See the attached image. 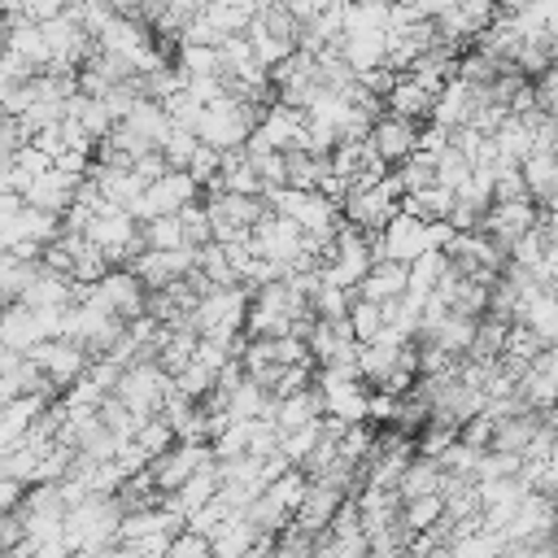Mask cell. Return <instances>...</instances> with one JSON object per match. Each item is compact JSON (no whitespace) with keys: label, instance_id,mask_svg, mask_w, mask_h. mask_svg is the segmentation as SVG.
I'll return each mask as SVG.
<instances>
[{"label":"cell","instance_id":"cell-34","mask_svg":"<svg viewBox=\"0 0 558 558\" xmlns=\"http://www.w3.org/2000/svg\"><path fill=\"white\" fill-rule=\"evenodd\" d=\"M157 148H161V157H166V166H170V170H183V166H187V157H192V148H196V131H192V126L170 122V131H166V140H161Z\"/></svg>","mask_w":558,"mask_h":558},{"label":"cell","instance_id":"cell-13","mask_svg":"<svg viewBox=\"0 0 558 558\" xmlns=\"http://www.w3.org/2000/svg\"><path fill=\"white\" fill-rule=\"evenodd\" d=\"M78 183H83V174L61 170V166H48V170H39V174H35V179L22 187V201H26V205H39V209L61 214V209L74 201Z\"/></svg>","mask_w":558,"mask_h":558},{"label":"cell","instance_id":"cell-6","mask_svg":"<svg viewBox=\"0 0 558 558\" xmlns=\"http://www.w3.org/2000/svg\"><path fill=\"white\" fill-rule=\"evenodd\" d=\"M248 240H253V253H257V257L279 262L283 275H288V270L296 266V253H301V222L288 218V214H279V209H266V214L253 222Z\"/></svg>","mask_w":558,"mask_h":558},{"label":"cell","instance_id":"cell-18","mask_svg":"<svg viewBox=\"0 0 558 558\" xmlns=\"http://www.w3.org/2000/svg\"><path fill=\"white\" fill-rule=\"evenodd\" d=\"M323 414V392L318 388H296L288 397H275V427L279 432H292L301 423H314Z\"/></svg>","mask_w":558,"mask_h":558},{"label":"cell","instance_id":"cell-30","mask_svg":"<svg viewBox=\"0 0 558 558\" xmlns=\"http://www.w3.org/2000/svg\"><path fill=\"white\" fill-rule=\"evenodd\" d=\"M183 170L201 183V192H205V187H214V183H218V170H222V148H214V144L196 140V148H192V157H187V166H183Z\"/></svg>","mask_w":558,"mask_h":558},{"label":"cell","instance_id":"cell-2","mask_svg":"<svg viewBox=\"0 0 558 558\" xmlns=\"http://www.w3.org/2000/svg\"><path fill=\"white\" fill-rule=\"evenodd\" d=\"M244 314H248V288L244 283H218L214 292H205L196 301L192 327H196V336L235 340L244 331Z\"/></svg>","mask_w":558,"mask_h":558},{"label":"cell","instance_id":"cell-43","mask_svg":"<svg viewBox=\"0 0 558 558\" xmlns=\"http://www.w3.org/2000/svg\"><path fill=\"white\" fill-rule=\"evenodd\" d=\"M536 222H541L545 240H549V244H558V209H554V205H541V218H536Z\"/></svg>","mask_w":558,"mask_h":558},{"label":"cell","instance_id":"cell-7","mask_svg":"<svg viewBox=\"0 0 558 558\" xmlns=\"http://www.w3.org/2000/svg\"><path fill=\"white\" fill-rule=\"evenodd\" d=\"M205 462H214V445L209 440H174L166 453H157V458H148V480H153V488L157 493H174L196 466H205Z\"/></svg>","mask_w":558,"mask_h":558},{"label":"cell","instance_id":"cell-35","mask_svg":"<svg viewBox=\"0 0 558 558\" xmlns=\"http://www.w3.org/2000/svg\"><path fill=\"white\" fill-rule=\"evenodd\" d=\"M466 174H471V157L462 153V148H445V153H436V183L440 187H449V192H458L462 183H466Z\"/></svg>","mask_w":558,"mask_h":558},{"label":"cell","instance_id":"cell-10","mask_svg":"<svg viewBox=\"0 0 558 558\" xmlns=\"http://www.w3.org/2000/svg\"><path fill=\"white\" fill-rule=\"evenodd\" d=\"M366 144H371V153H375L384 166H397V161H405V157L414 153V144H418V122L397 118V113L384 109V113L371 122Z\"/></svg>","mask_w":558,"mask_h":558},{"label":"cell","instance_id":"cell-44","mask_svg":"<svg viewBox=\"0 0 558 558\" xmlns=\"http://www.w3.org/2000/svg\"><path fill=\"white\" fill-rule=\"evenodd\" d=\"M545 113H554V118H558V96H554V100L545 105Z\"/></svg>","mask_w":558,"mask_h":558},{"label":"cell","instance_id":"cell-25","mask_svg":"<svg viewBox=\"0 0 558 558\" xmlns=\"http://www.w3.org/2000/svg\"><path fill=\"white\" fill-rule=\"evenodd\" d=\"M401 209L414 214V218H423V222H440V218H449V209H453V192L440 187V183H432V187L405 192V196H401Z\"/></svg>","mask_w":558,"mask_h":558},{"label":"cell","instance_id":"cell-42","mask_svg":"<svg viewBox=\"0 0 558 558\" xmlns=\"http://www.w3.org/2000/svg\"><path fill=\"white\" fill-rule=\"evenodd\" d=\"M170 558H192V554H209V536H201V532H192V527H179L174 536H170V549H166Z\"/></svg>","mask_w":558,"mask_h":558},{"label":"cell","instance_id":"cell-9","mask_svg":"<svg viewBox=\"0 0 558 558\" xmlns=\"http://www.w3.org/2000/svg\"><path fill=\"white\" fill-rule=\"evenodd\" d=\"M126 266L140 275V283L148 292H157V288H166L170 279H183L196 266V248L192 244H179V248H140Z\"/></svg>","mask_w":558,"mask_h":558},{"label":"cell","instance_id":"cell-22","mask_svg":"<svg viewBox=\"0 0 558 558\" xmlns=\"http://www.w3.org/2000/svg\"><path fill=\"white\" fill-rule=\"evenodd\" d=\"M288 157V187H301V192H314L323 183V174L331 170L327 153H310V148H283Z\"/></svg>","mask_w":558,"mask_h":558},{"label":"cell","instance_id":"cell-40","mask_svg":"<svg viewBox=\"0 0 558 558\" xmlns=\"http://www.w3.org/2000/svg\"><path fill=\"white\" fill-rule=\"evenodd\" d=\"M253 161H257V174H262V192H266V187H283V183H288V157H283V148L262 153V157H253Z\"/></svg>","mask_w":558,"mask_h":558},{"label":"cell","instance_id":"cell-29","mask_svg":"<svg viewBox=\"0 0 558 558\" xmlns=\"http://www.w3.org/2000/svg\"><path fill=\"white\" fill-rule=\"evenodd\" d=\"M140 235H144V248H179V244H187L183 227H179V214H157V218L140 222Z\"/></svg>","mask_w":558,"mask_h":558},{"label":"cell","instance_id":"cell-15","mask_svg":"<svg viewBox=\"0 0 558 558\" xmlns=\"http://www.w3.org/2000/svg\"><path fill=\"white\" fill-rule=\"evenodd\" d=\"M39 340H44L39 314H35L26 301H9V305L0 310V344L13 349V353H31Z\"/></svg>","mask_w":558,"mask_h":558},{"label":"cell","instance_id":"cell-19","mask_svg":"<svg viewBox=\"0 0 558 558\" xmlns=\"http://www.w3.org/2000/svg\"><path fill=\"white\" fill-rule=\"evenodd\" d=\"M340 52H344V61L353 70L384 65V57H388V31H344Z\"/></svg>","mask_w":558,"mask_h":558},{"label":"cell","instance_id":"cell-33","mask_svg":"<svg viewBox=\"0 0 558 558\" xmlns=\"http://www.w3.org/2000/svg\"><path fill=\"white\" fill-rule=\"evenodd\" d=\"M214 384H218V371H214V366H205V362H196V357H192L187 366H179V371H174V388H179L183 397H192V401H201Z\"/></svg>","mask_w":558,"mask_h":558},{"label":"cell","instance_id":"cell-11","mask_svg":"<svg viewBox=\"0 0 558 558\" xmlns=\"http://www.w3.org/2000/svg\"><path fill=\"white\" fill-rule=\"evenodd\" d=\"M536 218H541V205H536L532 196H519V201H493V205L484 209V218H480V231L510 248V240L523 235L527 227H536Z\"/></svg>","mask_w":558,"mask_h":558},{"label":"cell","instance_id":"cell-20","mask_svg":"<svg viewBox=\"0 0 558 558\" xmlns=\"http://www.w3.org/2000/svg\"><path fill=\"white\" fill-rule=\"evenodd\" d=\"M135 135H144L148 144H161L166 140V131H170V113H166V105L161 100H153V96H135V105L126 109V118H122Z\"/></svg>","mask_w":558,"mask_h":558},{"label":"cell","instance_id":"cell-41","mask_svg":"<svg viewBox=\"0 0 558 558\" xmlns=\"http://www.w3.org/2000/svg\"><path fill=\"white\" fill-rule=\"evenodd\" d=\"M458 440H466V445H475V449H488V445H493V418H488L484 410H475L471 418L458 423Z\"/></svg>","mask_w":558,"mask_h":558},{"label":"cell","instance_id":"cell-32","mask_svg":"<svg viewBox=\"0 0 558 558\" xmlns=\"http://www.w3.org/2000/svg\"><path fill=\"white\" fill-rule=\"evenodd\" d=\"M545 349V340L523 323V318H514L510 327H506V344H501V357H514V362H532L536 353Z\"/></svg>","mask_w":558,"mask_h":558},{"label":"cell","instance_id":"cell-37","mask_svg":"<svg viewBox=\"0 0 558 558\" xmlns=\"http://www.w3.org/2000/svg\"><path fill=\"white\" fill-rule=\"evenodd\" d=\"M105 397H109V392H105V384H100L92 371H83L74 384H65V405H70V410H96Z\"/></svg>","mask_w":558,"mask_h":558},{"label":"cell","instance_id":"cell-5","mask_svg":"<svg viewBox=\"0 0 558 558\" xmlns=\"http://www.w3.org/2000/svg\"><path fill=\"white\" fill-rule=\"evenodd\" d=\"M201 196V183L187 174V170H166V174H157L126 209L140 218V222H148V218H157V214H179L187 201H196Z\"/></svg>","mask_w":558,"mask_h":558},{"label":"cell","instance_id":"cell-38","mask_svg":"<svg viewBox=\"0 0 558 558\" xmlns=\"http://www.w3.org/2000/svg\"><path fill=\"white\" fill-rule=\"evenodd\" d=\"M179 227H183V240L196 248V244H209L214 240V231H209V214H205V205H201V196L196 201H187L183 209H179Z\"/></svg>","mask_w":558,"mask_h":558},{"label":"cell","instance_id":"cell-12","mask_svg":"<svg viewBox=\"0 0 558 558\" xmlns=\"http://www.w3.org/2000/svg\"><path fill=\"white\" fill-rule=\"evenodd\" d=\"M340 501H344V493L327 475H310L305 480V493H301V501L292 510V523L318 536V532H327V523H331V514H336Z\"/></svg>","mask_w":558,"mask_h":558},{"label":"cell","instance_id":"cell-17","mask_svg":"<svg viewBox=\"0 0 558 558\" xmlns=\"http://www.w3.org/2000/svg\"><path fill=\"white\" fill-rule=\"evenodd\" d=\"M523 170V183H527V196L536 205H554L558 201V153L554 148H536L519 161Z\"/></svg>","mask_w":558,"mask_h":558},{"label":"cell","instance_id":"cell-31","mask_svg":"<svg viewBox=\"0 0 558 558\" xmlns=\"http://www.w3.org/2000/svg\"><path fill=\"white\" fill-rule=\"evenodd\" d=\"M353 296H357L353 288H340V283L323 279L318 292L310 296V310H314V318H340V314H349V301Z\"/></svg>","mask_w":558,"mask_h":558},{"label":"cell","instance_id":"cell-14","mask_svg":"<svg viewBox=\"0 0 558 558\" xmlns=\"http://www.w3.org/2000/svg\"><path fill=\"white\" fill-rule=\"evenodd\" d=\"M405 283H410V262H397V257H375L371 262V270L357 279V296H366V301H392V296H401L405 292Z\"/></svg>","mask_w":558,"mask_h":558},{"label":"cell","instance_id":"cell-8","mask_svg":"<svg viewBox=\"0 0 558 558\" xmlns=\"http://www.w3.org/2000/svg\"><path fill=\"white\" fill-rule=\"evenodd\" d=\"M31 357H35V366L48 375L52 388L74 384V379L87 371V362H92V353H87L74 336H48V340H39V344L31 349Z\"/></svg>","mask_w":558,"mask_h":558},{"label":"cell","instance_id":"cell-3","mask_svg":"<svg viewBox=\"0 0 558 558\" xmlns=\"http://www.w3.org/2000/svg\"><path fill=\"white\" fill-rule=\"evenodd\" d=\"M201 205H205V214H209V231H214V240L248 235V231H253V222L266 214V201H262V196L227 192V187H205Z\"/></svg>","mask_w":558,"mask_h":558},{"label":"cell","instance_id":"cell-16","mask_svg":"<svg viewBox=\"0 0 558 558\" xmlns=\"http://www.w3.org/2000/svg\"><path fill=\"white\" fill-rule=\"evenodd\" d=\"M432 105H436V92L423 87V83H414L410 74H397V83H392L388 96H384V109H388V113L410 118V122H418V126L432 118Z\"/></svg>","mask_w":558,"mask_h":558},{"label":"cell","instance_id":"cell-27","mask_svg":"<svg viewBox=\"0 0 558 558\" xmlns=\"http://www.w3.org/2000/svg\"><path fill=\"white\" fill-rule=\"evenodd\" d=\"M440 514H445V497L440 493H418V497H405L401 501V523L410 532H427Z\"/></svg>","mask_w":558,"mask_h":558},{"label":"cell","instance_id":"cell-26","mask_svg":"<svg viewBox=\"0 0 558 558\" xmlns=\"http://www.w3.org/2000/svg\"><path fill=\"white\" fill-rule=\"evenodd\" d=\"M344 318H349V327H353V340H357V344H371V340L384 331V305H379V301L353 296Z\"/></svg>","mask_w":558,"mask_h":558},{"label":"cell","instance_id":"cell-23","mask_svg":"<svg viewBox=\"0 0 558 558\" xmlns=\"http://www.w3.org/2000/svg\"><path fill=\"white\" fill-rule=\"evenodd\" d=\"M253 545H257V527L244 519V510L227 514V523L209 536V554H222V558H231V554H248Z\"/></svg>","mask_w":558,"mask_h":558},{"label":"cell","instance_id":"cell-28","mask_svg":"<svg viewBox=\"0 0 558 558\" xmlns=\"http://www.w3.org/2000/svg\"><path fill=\"white\" fill-rule=\"evenodd\" d=\"M392 170H397V179H401L405 192H418V187H432V183H436V157L423 153V148H414V153H410L405 161H397Z\"/></svg>","mask_w":558,"mask_h":558},{"label":"cell","instance_id":"cell-36","mask_svg":"<svg viewBox=\"0 0 558 558\" xmlns=\"http://www.w3.org/2000/svg\"><path fill=\"white\" fill-rule=\"evenodd\" d=\"M244 35H248V44H253V57H257V65H279L296 44L292 39H279V35H266V31H257V26H244Z\"/></svg>","mask_w":558,"mask_h":558},{"label":"cell","instance_id":"cell-4","mask_svg":"<svg viewBox=\"0 0 558 558\" xmlns=\"http://www.w3.org/2000/svg\"><path fill=\"white\" fill-rule=\"evenodd\" d=\"M87 288V296H96L109 314H118L122 323H131V318H140L144 314V305H148V288L140 283V275L131 270V266H109L100 279H92V283H83Z\"/></svg>","mask_w":558,"mask_h":558},{"label":"cell","instance_id":"cell-24","mask_svg":"<svg viewBox=\"0 0 558 558\" xmlns=\"http://www.w3.org/2000/svg\"><path fill=\"white\" fill-rule=\"evenodd\" d=\"M397 493H401V501L418 497V493H440V462L432 453H418V458L410 453V462H405V471L397 480Z\"/></svg>","mask_w":558,"mask_h":558},{"label":"cell","instance_id":"cell-1","mask_svg":"<svg viewBox=\"0 0 558 558\" xmlns=\"http://www.w3.org/2000/svg\"><path fill=\"white\" fill-rule=\"evenodd\" d=\"M118 523H122V506L113 493H87L83 501L65 506V523H61V536L70 549H83V554H100L113 545L118 536Z\"/></svg>","mask_w":558,"mask_h":558},{"label":"cell","instance_id":"cell-39","mask_svg":"<svg viewBox=\"0 0 558 558\" xmlns=\"http://www.w3.org/2000/svg\"><path fill=\"white\" fill-rule=\"evenodd\" d=\"M445 248H423L414 262H410V288H427L432 292V283L440 279V270H445Z\"/></svg>","mask_w":558,"mask_h":558},{"label":"cell","instance_id":"cell-21","mask_svg":"<svg viewBox=\"0 0 558 558\" xmlns=\"http://www.w3.org/2000/svg\"><path fill=\"white\" fill-rule=\"evenodd\" d=\"M244 519L257 527V536H275L279 527H288V523H292V506H288V501H279L270 488H262V493L244 506Z\"/></svg>","mask_w":558,"mask_h":558}]
</instances>
